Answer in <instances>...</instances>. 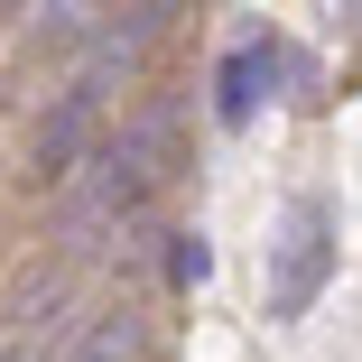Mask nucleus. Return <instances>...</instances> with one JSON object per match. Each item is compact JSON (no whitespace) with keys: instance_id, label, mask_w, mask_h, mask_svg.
Instances as JSON below:
<instances>
[{"instance_id":"3","label":"nucleus","mask_w":362,"mask_h":362,"mask_svg":"<svg viewBox=\"0 0 362 362\" xmlns=\"http://www.w3.org/2000/svg\"><path fill=\"white\" fill-rule=\"evenodd\" d=\"M279 75H288V47H279V37H251L242 56H223V75H214V121H233V130H242V121L269 103Z\"/></svg>"},{"instance_id":"6","label":"nucleus","mask_w":362,"mask_h":362,"mask_svg":"<svg viewBox=\"0 0 362 362\" xmlns=\"http://www.w3.org/2000/svg\"><path fill=\"white\" fill-rule=\"evenodd\" d=\"M0 362H56V344H0Z\"/></svg>"},{"instance_id":"1","label":"nucleus","mask_w":362,"mask_h":362,"mask_svg":"<svg viewBox=\"0 0 362 362\" xmlns=\"http://www.w3.org/2000/svg\"><path fill=\"white\" fill-rule=\"evenodd\" d=\"M334 279V204L298 195L279 214V242H269V316H307Z\"/></svg>"},{"instance_id":"5","label":"nucleus","mask_w":362,"mask_h":362,"mask_svg":"<svg viewBox=\"0 0 362 362\" xmlns=\"http://www.w3.org/2000/svg\"><path fill=\"white\" fill-rule=\"evenodd\" d=\"M204 269H214V251H204V233H177V251H168V279H177V288H195Z\"/></svg>"},{"instance_id":"2","label":"nucleus","mask_w":362,"mask_h":362,"mask_svg":"<svg viewBox=\"0 0 362 362\" xmlns=\"http://www.w3.org/2000/svg\"><path fill=\"white\" fill-rule=\"evenodd\" d=\"M93 130H103V84L93 75H75L56 93V112L37 121V139H28V168H37V186H65L84 158H93Z\"/></svg>"},{"instance_id":"7","label":"nucleus","mask_w":362,"mask_h":362,"mask_svg":"<svg viewBox=\"0 0 362 362\" xmlns=\"http://www.w3.org/2000/svg\"><path fill=\"white\" fill-rule=\"evenodd\" d=\"M344 19H353V37H362V0H344Z\"/></svg>"},{"instance_id":"4","label":"nucleus","mask_w":362,"mask_h":362,"mask_svg":"<svg viewBox=\"0 0 362 362\" xmlns=\"http://www.w3.org/2000/svg\"><path fill=\"white\" fill-rule=\"evenodd\" d=\"M130 353H139V316L130 307H103V316H84L56 344V362H130Z\"/></svg>"}]
</instances>
